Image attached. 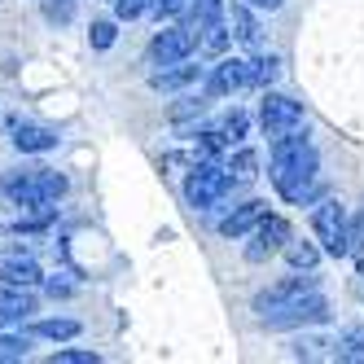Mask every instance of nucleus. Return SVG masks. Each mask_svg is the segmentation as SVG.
I'll return each mask as SVG.
<instances>
[{"instance_id":"obj_3","label":"nucleus","mask_w":364,"mask_h":364,"mask_svg":"<svg viewBox=\"0 0 364 364\" xmlns=\"http://www.w3.org/2000/svg\"><path fill=\"white\" fill-rule=\"evenodd\" d=\"M232 193V171L228 167H220V163H198L193 171H189V180H185V198H189V206L193 211H211L215 202H224Z\"/></svg>"},{"instance_id":"obj_20","label":"nucleus","mask_w":364,"mask_h":364,"mask_svg":"<svg viewBox=\"0 0 364 364\" xmlns=\"http://www.w3.org/2000/svg\"><path fill=\"white\" fill-rule=\"evenodd\" d=\"M281 75V62L272 58V53H264V58H255L250 62V88H272V80Z\"/></svg>"},{"instance_id":"obj_10","label":"nucleus","mask_w":364,"mask_h":364,"mask_svg":"<svg viewBox=\"0 0 364 364\" xmlns=\"http://www.w3.org/2000/svg\"><path fill=\"white\" fill-rule=\"evenodd\" d=\"M246 84H250V62H242V58H220V62L211 66L206 92H211V97H228V92H237V88H246Z\"/></svg>"},{"instance_id":"obj_21","label":"nucleus","mask_w":364,"mask_h":364,"mask_svg":"<svg viewBox=\"0 0 364 364\" xmlns=\"http://www.w3.org/2000/svg\"><path fill=\"white\" fill-rule=\"evenodd\" d=\"M228 40H232L228 18H215V22H206V27H202V48H206V53H224Z\"/></svg>"},{"instance_id":"obj_16","label":"nucleus","mask_w":364,"mask_h":364,"mask_svg":"<svg viewBox=\"0 0 364 364\" xmlns=\"http://www.w3.org/2000/svg\"><path fill=\"white\" fill-rule=\"evenodd\" d=\"M224 18H228V31H232V40H242V44H259V22H255V14L246 9V5H228L224 9Z\"/></svg>"},{"instance_id":"obj_7","label":"nucleus","mask_w":364,"mask_h":364,"mask_svg":"<svg viewBox=\"0 0 364 364\" xmlns=\"http://www.w3.org/2000/svg\"><path fill=\"white\" fill-rule=\"evenodd\" d=\"M202 44V36L189 27V22H180V27H167L149 40V62L154 66H171V62H185L193 48Z\"/></svg>"},{"instance_id":"obj_35","label":"nucleus","mask_w":364,"mask_h":364,"mask_svg":"<svg viewBox=\"0 0 364 364\" xmlns=\"http://www.w3.org/2000/svg\"><path fill=\"white\" fill-rule=\"evenodd\" d=\"M246 5H255V9H281L285 0H246Z\"/></svg>"},{"instance_id":"obj_28","label":"nucleus","mask_w":364,"mask_h":364,"mask_svg":"<svg viewBox=\"0 0 364 364\" xmlns=\"http://www.w3.org/2000/svg\"><path fill=\"white\" fill-rule=\"evenodd\" d=\"M44 18L62 27V22H70V18H75V0H44Z\"/></svg>"},{"instance_id":"obj_24","label":"nucleus","mask_w":364,"mask_h":364,"mask_svg":"<svg viewBox=\"0 0 364 364\" xmlns=\"http://www.w3.org/2000/svg\"><path fill=\"white\" fill-rule=\"evenodd\" d=\"M246 127H250V119H246L242 110H228V114L220 119V132L228 136V145H237V141H246Z\"/></svg>"},{"instance_id":"obj_2","label":"nucleus","mask_w":364,"mask_h":364,"mask_svg":"<svg viewBox=\"0 0 364 364\" xmlns=\"http://www.w3.org/2000/svg\"><path fill=\"white\" fill-rule=\"evenodd\" d=\"M0 189H5L9 202L22 206V211H44V206H53V202L66 193V176H62V171H48V167L9 171Z\"/></svg>"},{"instance_id":"obj_17","label":"nucleus","mask_w":364,"mask_h":364,"mask_svg":"<svg viewBox=\"0 0 364 364\" xmlns=\"http://www.w3.org/2000/svg\"><path fill=\"white\" fill-rule=\"evenodd\" d=\"M224 0H189V5H185V22H189V27L202 36V27H206V22H215V18H224Z\"/></svg>"},{"instance_id":"obj_22","label":"nucleus","mask_w":364,"mask_h":364,"mask_svg":"<svg viewBox=\"0 0 364 364\" xmlns=\"http://www.w3.org/2000/svg\"><path fill=\"white\" fill-rule=\"evenodd\" d=\"M285 259H290V268L307 272V268H316V259H321V250L311 246V242H285Z\"/></svg>"},{"instance_id":"obj_27","label":"nucleus","mask_w":364,"mask_h":364,"mask_svg":"<svg viewBox=\"0 0 364 364\" xmlns=\"http://www.w3.org/2000/svg\"><path fill=\"white\" fill-rule=\"evenodd\" d=\"M198 149L206 154V159H215V154L228 149V136L220 132V127H211V132H198Z\"/></svg>"},{"instance_id":"obj_6","label":"nucleus","mask_w":364,"mask_h":364,"mask_svg":"<svg viewBox=\"0 0 364 364\" xmlns=\"http://www.w3.org/2000/svg\"><path fill=\"white\" fill-rule=\"evenodd\" d=\"M264 321L268 329H299V325H321V321H329V303L321 299V294H307V299H299V303H285V307H272V311H264Z\"/></svg>"},{"instance_id":"obj_30","label":"nucleus","mask_w":364,"mask_h":364,"mask_svg":"<svg viewBox=\"0 0 364 364\" xmlns=\"http://www.w3.org/2000/svg\"><path fill=\"white\" fill-rule=\"evenodd\" d=\"M88 40H92V48H110L114 44V22H92Z\"/></svg>"},{"instance_id":"obj_31","label":"nucleus","mask_w":364,"mask_h":364,"mask_svg":"<svg viewBox=\"0 0 364 364\" xmlns=\"http://www.w3.org/2000/svg\"><path fill=\"white\" fill-rule=\"evenodd\" d=\"M321 347H329V343H321V338H299V343H294V355H299V360H311V355H321Z\"/></svg>"},{"instance_id":"obj_11","label":"nucleus","mask_w":364,"mask_h":364,"mask_svg":"<svg viewBox=\"0 0 364 364\" xmlns=\"http://www.w3.org/2000/svg\"><path fill=\"white\" fill-rule=\"evenodd\" d=\"M31 311H36V299L27 294V285H5L0 281V329L27 325Z\"/></svg>"},{"instance_id":"obj_12","label":"nucleus","mask_w":364,"mask_h":364,"mask_svg":"<svg viewBox=\"0 0 364 364\" xmlns=\"http://www.w3.org/2000/svg\"><path fill=\"white\" fill-rule=\"evenodd\" d=\"M268 215V202H259V198H250V202H242V206H232V211L220 220V237H250L255 232V224Z\"/></svg>"},{"instance_id":"obj_1","label":"nucleus","mask_w":364,"mask_h":364,"mask_svg":"<svg viewBox=\"0 0 364 364\" xmlns=\"http://www.w3.org/2000/svg\"><path fill=\"white\" fill-rule=\"evenodd\" d=\"M316 171H321V159H316V149H311V141L303 136V127L272 141V185L285 202H311L316 198Z\"/></svg>"},{"instance_id":"obj_8","label":"nucleus","mask_w":364,"mask_h":364,"mask_svg":"<svg viewBox=\"0 0 364 364\" xmlns=\"http://www.w3.org/2000/svg\"><path fill=\"white\" fill-rule=\"evenodd\" d=\"M285 242H290V224H285L281 215H264L255 224L250 242H246V259H250V264H264L268 255L285 250Z\"/></svg>"},{"instance_id":"obj_34","label":"nucleus","mask_w":364,"mask_h":364,"mask_svg":"<svg viewBox=\"0 0 364 364\" xmlns=\"http://www.w3.org/2000/svg\"><path fill=\"white\" fill-rule=\"evenodd\" d=\"M44 285H48V294H53V299H58V294H62V299L70 294V285H66V281H58V277H53V281H44Z\"/></svg>"},{"instance_id":"obj_33","label":"nucleus","mask_w":364,"mask_h":364,"mask_svg":"<svg viewBox=\"0 0 364 364\" xmlns=\"http://www.w3.org/2000/svg\"><path fill=\"white\" fill-rule=\"evenodd\" d=\"M351 294L364 303V259H360V264H355V277H351Z\"/></svg>"},{"instance_id":"obj_15","label":"nucleus","mask_w":364,"mask_h":364,"mask_svg":"<svg viewBox=\"0 0 364 364\" xmlns=\"http://www.w3.org/2000/svg\"><path fill=\"white\" fill-rule=\"evenodd\" d=\"M0 281H5V285H27V290H31V285L44 281V272H40V264L31 255H9L5 264H0Z\"/></svg>"},{"instance_id":"obj_23","label":"nucleus","mask_w":364,"mask_h":364,"mask_svg":"<svg viewBox=\"0 0 364 364\" xmlns=\"http://www.w3.org/2000/svg\"><path fill=\"white\" fill-rule=\"evenodd\" d=\"M228 171H237V180H255L259 176V154L255 149H237L228 159Z\"/></svg>"},{"instance_id":"obj_36","label":"nucleus","mask_w":364,"mask_h":364,"mask_svg":"<svg viewBox=\"0 0 364 364\" xmlns=\"http://www.w3.org/2000/svg\"><path fill=\"white\" fill-rule=\"evenodd\" d=\"M185 5H189V0H185Z\"/></svg>"},{"instance_id":"obj_29","label":"nucleus","mask_w":364,"mask_h":364,"mask_svg":"<svg viewBox=\"0 0 364 364\" xmlns=\"http://www.w3.org/2000/svg\"><path fill=\"white\" fill-rule=\"evenodd\" d=\"M48 360H53V364H97L101 355L97 351H80V347H66V351H53Z\"/></svg>"},{"instance_id":"obj_4","label":"nucleus","mask_w":364,"mask_h":364,"mask_svg":"<svg viewBox=\"0 0 364 364\" xmlns=\"http://www.w3.org/2000/svg\"><path fill=\"white\" fill-rule=\"evenodd\" d=\"M311 228H316V237L325 242V255H351V220H347V206L338 202H325L316 206V215H311Z\"/></svg>"},{"instance_id":"obj_9","label":"nucleus","mask_w":364,"mask_h":364,"mask_svg":"<svg viewBox=\"0 0 364 364\" xmlns=\"http://www.w3.org/2000/svg\"><path fill=\"white\" fill-rule=\"evenodd\" d=\"M307 294H316V277H311V268H307L303 277H285V281L268 285L264 294H255V311L264 316V311L285 307V303H299V299H307Z\"/></svg>"},{"instance_id":"obj_19","label":"nucleus","mask_w":364,"mask_h":364,"mask_svg":"<svg viewBox=\"0 0 364 364\" xmlns=\"http://www.w3.org/2000/svg\"><path fill=\"white\" fill-rule=\"evenodd\" d=\"M333 355H338V360H364V325H351V329L338 333Z\"/></svg>"},{"instance_id":"obj_14","label":"nucleus","mask_w":364,"mask_h":364,"mask_svg":"<svg viewBox=\"0 0 364 364\" xmlns=\"http://www.w3.org/2000/svg\"><path fill=\"white\" fill-rule=\"evenodd\" d=\"M193 80H198V66H189V58H185V62H171L163 70H154L149 75V88L154 92H180V88H189Z\"/></svg>"},{"instance_id":"obj_32","label":"nucleus","mask_w":364,"mask_h":364,"mask_svg":"<svg viewBox=\"0 0 364 364\" xmlns=\"http://www.w3.org/2000/svg\"><path fill=\"white\" fill-rule=\"evenodd\" d=\"M360 250H364V215L351 220V255H360Z\"/></svg>"},{"instance_id":"obj_13","label":"nucleus","mask_w":364,"mask_h":364,"mask_svg":"<svg viewBox=\"0 0 364 364\" xmlns=\"http://www.w3.org/2000/svg\"><path fill=\"white\" fill-rule=\"evenodd\" d=\"M14 149L18 154H48V149H58V132L44 123H14Z\"/></svg>"},{"instance_id":"obj_5","label":"nucleus","mask_w":364,"mask_h":364,"mask_svg":"<svg viewBox=\"0 0 364 364\" xmlns=\"http://www.w3.org/2000/svg\"><path fill=\"white\" fill-rule=\"evenodd\" d=\"M259 123H264V132L277 141V136H290L303 127V106L294 97H281V92H268L264 88V106H259Z\"/></svg>"},{"instance_id":"obj_25","label":"nucleus","mask_w":364,"mask_h":364,"mask_svg":"<svg viewBox=\"0 0 364 364\" xmlns=\"http://www.w3.org/2000/svg\"><path fill=\"white\" fill-rule=\"evenodd\" d=\"M27 351H31L27 333H0V360H22Z\"/></svg>"},{"instance_id":"obj_26","label":"nucleus","mask_w":364,"mask_h":364,"mask_svg":"<svg viewBox=\"0 0 364 364\" xmlns=\"http://www.w3.org/2000/svg\"><path fill=\"white\" fill-rule=\"evenodd\" d=\"M159 0H114V14H119V22H132V18H141V14H149Z\"/></svg>"},{"instance_id":"obj_18","label":"nucleus","mask_w":364,"mask_h":364,"mask_svg":"<svg viewBox=\"0 0 364 364\" xmlns=\"http://www.w3.org/2000/svg\"><path fill=\"white\" fill-rule=\"evenodd\" d=\"M36 338H48V343H66V338L80 333V321H70V316H58V321H36L31 325Z\"/></svg>"}]
</instances>
